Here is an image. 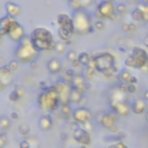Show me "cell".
I'll return each instance as SVG.
<instances>
[{
  "label": "cell",
  "mask_w": 148,
  "mask_h": 148,
  "mask_svg": "<svg viewBox=\"0 0 148 148\" xmlns=\"http://www.w3.org/2000/svg\"><path fill=\"white\" fill-rule=\"evenodd\" d=\"M19 98H20V95H19L15 90H13V92L10 93V100H11V101L15 102V101H19Z\"/></svg>",
  "instance_id": "cell-37"
},
{
  "label": "cell",
  "mask_w": 148,
  "mask_h": 148,
  "mask_svg": "<svg viewBox=\"0 0 148 148\" xmlns=\"http://www.w3.org/2000/svg\"><path fill=\"white\" fill-rule=\"evenodd\" d=\"M68 6L73 10V12L84 10V7H82V1H80V0H71V1H68Z\"/></svg>",
  "instance_id": "cell-24"
},
{
  "label": "cell",
  "mask_w": 148,
  "mask_h": 148,
  "mask_svg": "<svg viewBox=\"0 0 148 148\" xmlns=\"http://www.w3.org/2000/svg\"><path fill=\"white\" fill-rule=\"evenodd\" d=\"M65 77H66V79H67V81H69V82H72V80H73V78L75 77V73H74V69H72V68H69V69H67L66 71V73H65Z\"/></svg>",
  "instance_id": "cell-30"
},
{
  "label": "cell",
  "mask_w": 148,
  "mask_h": 148,
  "mask_svg": "<svg viewBox=\"0 0 148 148\" xmlns=\"http://www.w3.org/2000/svg\"><path fill=\"white\" fill-rule=\"evenodd\" d=\"M60 139H61V140H66V139H67V134H66L65 132L60 133Z\"/></svg>",
  "instance_id": "cell-53"
},
{
  "label": "cell",
  "mask_w": 148,
  "mask_h": 148,
  "mask_svg": "<svg viewBox=\"0 0 148 148\" xmlns=\"http://www.w3.org/2000/svg\"><path fill=\"white\" fill-rule=\"evenodd\" d=\"M133 75L128 72V71H126V69H124V71H122L120 72V74H119V79L122 80V81H124V82H126V81H130V79L132 78Z\"/></svg>",
  "instance_id": "cell-28"
},
{
  "label": "cell",
  "mask_w": 148,
  "mask_h": 148,
  "mask_svg": "<svg viewBox=\"0 0 148 148\" xmlns=\"http://www.w3.org/2000/svg\"><path fill=\"white\" fill-rule=\"evenodd\" d=\"M130 30H131V31H134V30H135V26H134L133 23H130Z\"/></svg>",
  "instance_id": "cell-56"
},
{
  "label": "cell",
  "mask_w": 148,
  "mask_h": 148,
  "mask_svg": "<svg viewBox=\"0 0 148 148\" xmlns=\"http://www.w3.org/2000/svg\"><path fill=\"white\" fill-rule=\"evenodd\" d=\"M85 74H86V78H88V79L93 78V77H94V74H95V68L88 66V67L86 68V71H85Z\"/></svg>",
  "instance_id": "cell-31"
},
{
  "label": "cell",
  "mask_w": 148,
  "mask_h": 148,
  "mask_svg": "<svg viewBox=\"0 0 148 148\" xmlns=\"http://www.w3.org/2000/svg\"><path fill=\"white\" fill-rule=\"evenodd\" d=\"M125 10H126V6H125L124 4H119V5L117 6V12H119V13H124Z\"/></svg>",
  "instance_id": "cell-45"
},
{
  "label": "cell",
  "mask_w": 148,
  "mask_h": 148,
  "mask_svg": "<svg viewBox=\"0 0 148 148\" xmlns=\"http://www.w3.org/2000/svg\"><path fill=\"white\" fill-rule=\"evenodd\" d=\"M10 127H11V122H10V119H8L7 117L3 116L1 118H0V128H1V131L6 132Z\"/></svg>",
  "instance_id": "cell-25"
},
{
  "label": "cell",
  "mask_w": 148,
  "mask_h": 148,
  "mask_svg": "<svg viewBox=\"0 0 148 148\" xmlns=\"http://www.w3.org/2000/svg\"><path fill=\"white\" fill-rule=\"evenodd\" d=\"M92 118H93V113L87 108H78L73 112V119L78 124L85 125L87 123H90Z\"/></svg>",
  "instance_id": "cell-9"
},
{
  "label": "cell",
  "mask_w": 148,
  "mask_h": 148,
  "mask_svg": "<svg viewBox=\"0 0 148 148\" xmlns=\"http://www.w3.org/2000/svg\"><path fill=\"white\" fill-rule=\"evenodd\" d=\"M16 57L21 62H31L35 60V57L38 54V52L34 49L30 37H24L22 42H20V45L16 50Z\"/></svg>",
  "instance_id": "cell-6"
},
{
  "label": "cell",
  "mask_w": 148,
  "mask_h": 148,
  "mask_svg": "<svg viewBox=\"0 0 148 148\" xmlns=\"http://www.w3.org/2000/svg\"><path fill=\"white\" fill-rule=\"evenodd\" d=\"M143 44H145V46H146V48H148V35L143 38Z\"/></svg>",
  "instance_id": "cell-54"
},
{
  "label": "cell",
  "mask_w": 148,
  "mask_h": 148,
  "mask_svg": "<svg viewBox=\"0 0 148 148\" xmlns=\"http://www.w3.org/2000/svg\"><path fill=\"white\" fill-rule=\"evenodd\" d=\"M48 69H49V72L50 73H58V72H60V69H61V62L58 60V59H56V58H52L51 60H49V62H48Z\"/></svg>",
  "instance_id": "cell-21"
},
{
  "label": "cell",
  "mask_w": 148,
  "mask_h": 148,
  "mask_svg": "<svg viewBox=\"0 0 148 148\" xmlns=\"http://www.w3.org/2000/svg\"><path fill=\"white\" fill-rule=\"evenodd\" d=\"M72 64H73V66H74V67H78V66H79V65H81V64H80V62H79V60H78V59H77V60H75V61H73V62H72Z\"/></svg>",
  "instance_id": "cell-55"
},
{
  "label": "cell",
  "mask_w": 148,
  "mask_h": 148,
  "mask_svg": "<svg viewBox=\"0 0 148 148\" xmlns=\"http://www.w3.org/2000/svg\"><path fill=\"white\" fill-rule=\"evenodd\" d=\"M29 37H30V41H31V44H33L34 49L37 52L43 51V50L51 51V50L56 49L57 42L53 41L52 34L45 28L39 27V28L34 29Z\"/></svg>",
  "instance_id": "cell-1"
},
{
  "label": "cell",
  "mask_w": 148,
  "mask_h": 148,
  "mask_svg": "<svg viewBox=\"0 0 148 148\" xmlns=\"http://www.w3.org/2000/svg\"><path fill=\"white\" fill-rule=\"evenodd\" d=\"M19 146H20V148H30V143H29L28 140H22V141H20Z\"/></svg>",
  "instance_id": "cell-40"
},
{
  "label": "cell",
  "mask_w": 148,
  "mask_h": 148,
  "mask_svg": "<svg viewBox=\"0 0 148 148\" xmlns=\"http://www.w3.org/2000/svg\"><path fill=\"white\" fill-rule=\"evenodd\" d=\"M95 28L98 29V30H103V29H104V23H103L102 21L98 20V21L95 22Z\"/></svg>",
  "instance_id": "cell-41"
},
{
  "label": "cell",
  "mask_w": 148,
  "mask_h": 148,
  "mask_svg": "<svg viewBox=\"0 0 148 148\" xmlns=\"http://www.w3.org/2000/svg\"><path fill=\"white\" fill-rule=\"evenodd\" d=\"M8 37H10L12 41H14V42H22L23 38L26 37V36H24L23 27H22L21 24H19V26L8 35Z\"/></svg>",
  "instance_id": "cell-17"
},
{
  "label": "cell",
  "mask_w": 148,
  "mask_h": 148,
  "mask_svg": "<svg viewBox=\"0 0 148 148\" xmlns=\"http://www.w3.org/2000/svg\"><path fill=\"white\" fill-rule=\"evenodd\" d=\"M145 117H146V120H147V123H148V110H147V112H146V116H145Z\"/></svg>",
  "instance_id": "cell-60"
},
{
  "label": "cell",
  "mask_w": 148,
  "mask_h": 148,
  "mask_svg": "<svg viewBox=\"0 0 148 148\" xmlns=\"http://www.w3.org/2000/svg\"><path fill=\"white\" fill-rule=\"evenodd\" d=\"M72 86L74 88H77L78 90H80L81 93H84L86 90L85 89V86H86L85 78L82 75H79V74H75V77H74L73 80H72Z\"/></svg>",
  "instance_id": "cell-19"
},
{
  "label": "cell",
  "mask_w": 148,
  "mask_h": 148,
  "mask_svg": "<svg viewBox=\"0 0 148 148\" xmlns=\"http://www.w3.org/2000/svg\"><path fill=\"white\" fill-rule=\"evenodd\" d=\"M90 67H94L95 71L105 74L108 71L116 67V60L115 56L112 53H109L107 51L102 52H96L92 56L90 59Z\"/></svg>",
  "instance_id": "cell-2"
},
{
  "label": "cell",
  "mask_w": 148,
  "mask_h": 148,
  "mask_svg": "<svg viewBox=\"0 0 148 148\" xmlns=\"http://www.w3.org/2000/svg\"><path fill=\"white\" fill-rule=\"evenodd\" d=\"M37 102H38V105L42 110H44L46 112L56 111L59 107V103H60L59 94L51 86V88L48 92H42L38 95Z\"/></svg>",
  "instance_id": "cell-4"
},
{
  "label": "cell",
  "mask_w": 148,
  "mask_h": 148,
  "mask_svg": "<svg viewBox=\"0 0 148 148\" xmlns=\"http://www.w3.org/2000/svg\"><path fill=\"white\" fill-rule=\"evenodd\" d=\"M110 108L120 116H127L130 112V105L126 101H110Z\"/></svg>",
  "instance_id": "cell-11"
},
{
  "label": "cell",
  "mask_w": 148,
  "mask_h": 148,
  "mask_svg": "<svg viewBox=\"0 0 148 148\" xmlns=\"http://www.w3.org/2000/svg\"><path fill=\"white\" fill-rule=\"evenodd\" d=\"M72 33H69V31H67V30H65V29H61V28H58V37L60 38V41L61 42H69V39H71V37H72Z\"/></svg>",
  "instance_id": "cell-23"
},
{
  "label": "cell",
  "mask_w": 148,
  "mask_h": 148,
  "mask_svg": "<svg viewBox=\"0 0 148 148\" xmlns=\"http://www.w3.org/2000/svg\"><path fill=\"white\" fill-rule=\"evenodd\" d=\"M81 148H86V146H81Z\"/></svg>",
  "instance_id": "cell-62"
},
{
  "label": "cell",
  "mask_w": 148,
  "mask_h": 148,
  "mask_svg": "<svg viewBox=\"0 0 148 148\" xmlns=\"http://www.w3.org/2000/svg\"><path fill=\"white\" fill-rule=\"evenodd\" d=\"M11 118L12 119H18L19 118V113L18 112H12L11 113Z\"/></svg>",
  "instance_id": "cell-51"
},
{
  "label": "cell",
  "mask_w": 148,
  "mask_h": 148,
  "mask_svg": "<svg viewBox=\"0 0 148 148\" xmlns=\"http://www.w3.org/2000/svg\"><path fill=\"white\" fill-rule=\"evenodd\" d=\"M82 128L89 133V131H93V125H92V123H87V124H85V125H84V127H82Z\"/></svg>",
  "instance_id": "cell-44"
},
{
  "label": "cell",
  "mask_w": 148,
  "mask_h": 148,
  "mask_svg": "<svg viewBox=\"0 0 148 148\" xmlns=\"http://www.w3.org/2000/svg\"><path fill=\"white\" fill-rule=\"evenodd\" d=\"M57 23L59 26V28L65 29L72 34H74V26H73V20L72 18H69L67 14L61 13L57 15Z\"/></svg>",
  "instance_id": "cell-10"
},
{
  "label": "cell",
  "mask_w": 148,
  "mask_h": 148,
  "mask_svg": "<svg viewBox=\"0 0 148 148\" xmlns=\"http://www.w3.org/2000/svg\"><path fill=\"white\" fill-rule=\"evenodd\" d=\"M68 126H69V128L73 131V132H77V131H79L81 127H80V124H78L77 122H71L69 124H68Z\"/></svg>",
  "instance_id": "cell-34"
},
{
  "label": "cell",
  "mask_w": 148,
  "mask_h": 148,
  "mask_svg": "<svg viewBox=\"0 0 148 148\" xmlns=\"http://www.w3.org/2000/svg\"><path fill=\"white\" fill-rule=\"evenodd\" d=\"M84 93H81L80 90H78L77 88H74L73 86H71V94H69V102L73 103H81V101L84 100Z\"/></svg>",
  "instance_id": "cell-20"
},
{
  "label": "cell",
  "mask_w": 148,
  "mask_h": 148,
  "mask_svg": "<svg viewBox=\"0 0 148 148\" xmlns=\"http://www.w3.org/2000/svg\"><path fill=\"white\" fill-rule=\"evenodd\" d=\"M108 148H128V147L126 145H124L123 142H116V143L110 145Z\"/></svg>",
  "instance_id": "cell-38"
},
{
  "label": "cell",
  "mask_w": 148,
  "mask_h": 148,
  "mask_svg": "<svg viewBox=\"0 0 148 148\" xmlns=\"http://www.w3.org/2000/svg\"><path fill=\"white\" fill-rule=\"evenodd\" d=\"M143 97H145V100H147V101H148V90H146V92H145Z\"/></svg>",
  "instance_id": "cell-59"
},
{
  "label": "cell",
  "mask_w": 148,
  "mask_h": 148,
  "mask_svg": "<svg viewBox=\"0 0 148 148\" xmlns=\"http://www.w3.org/2000/svg\"><path fill=\"white\" fill-rule=\"evenodd\" d=\"M39 88H41L43 92H48L51 87H49V86H48V84H46L45 81H41V82H39Z\"/></svg>",
  "instance_id": "cell-39"
},
{
  "label": "cell",
  "mask_w": 148,
  "mask_h": 148,
  "mask_svg": "<svg viewBox=\"0 0 148 148\" xmlns=\"http://www.w3.org/2000/svg\"><path fill=\"white\" fill-rule=\"evenodd\" d=\"M58 53H62V52H65V44L62 43V42H57V44H56V49H54Z\"/></svg>",
  "instance_id": "cell-33"
},
{
  "label": "cell",
  "mask_w": 148,
  "mask_h": 148,
  "mask_svg": "<svg viewBox=\"0 0 148 148\" xmlns=\"http://www.w3.org/2000/svg\"><path fill=\"white\" fill-rule=\"evenodd\" d=\"M67 59L73 62V61H75V60L78 59V54L74 52V51H68V52H67Z\"/></svg>",
  "instance_id": "cell-32"
},
{
  "label": "cell",
  "mask_w": 148,
  "mask_h": 148,
  "mask_svg": "<svg viewBox=\"0 0 148 148\" xmlns=\"http://www.w3.org/2000/svg\"><path fill=\"white\" fill-rule=\"evenodd\" d=\"M136 8L142 12L143 18H145V21L148 22V3H140Z\"/></svg>",
  "instance_id": "cell-26"
},
{
  "label": "cell",
  "mask_w": 148,
  "mask_h": 148,
  "mask_svg": "<svg viewBox=\"0 0 148 148\" xmlns=\"http://www.w3.org/2000/svg\"><path fill=\"white\" fill-rule=\"evenodd\" d=\"M19 133L22 135H28L30 133V126L28 124H21L19 126Z\"/></svg>",
  "instance_id": "cell-29"
},
{
  "label": "cell",
  "mask_w": 148,
  "mask_h": 148,
  "mask_svg": "<svg viewBox=\"0 0 148 148\" xmlns=\"http://www.w3.org/2000/svg\"><path fill=\"white\" fill-rule=\"evenodd\" d=\"M14 81L12 71L10 69L8 66L0 68V84H1V87H6V86H11Z\"/></svg>",
  "instance_id": "cell-12"
},
{
  "label": "cell",
  "mask_w": 148,
  "mask_h": 148,
  "mask_svg": "<svg viewBox=\"0 0 148 148\" xmlns=\"http://www.w3.org/2000/svg\"><path fill=\"white\" fill-rule=\"evenodd\" d=\"M73 139L75 141H78L79 143H81V146H88L90 143V140H92L90 134L87 131H85L84 128H80L79 131L74 132L73 133Z\"/></svg>",
  "instance_id": "cell-14"
},
{
  "label": "cell",
  "mask_w": 148,
  "mask_h": 148,
  "mask_svg": "<svg viewBox=\"0 0 148 148\" xmlns=\"http://www.w3.org/2000/svg\"><path fill=\"white\" fill-rule=\"evenodd\" d=\"M5 8H6V12H7V15L8 16H12V18H16L21 14V7L18 5V4H14V3H7L5 5Z\"/></svg>",
  "instance_id": "cell-16"
},
{
  "label": "cell",
  "mask_w": 148,
  "mask_h": 148,
  "mask_svg": "<svg viewBox=\"0 0 148 148\" xmlns=\"http://www.w3.org/2000/svg\"><path fill=\"white\" fill-rule=\"evenodd\" d=\"M71 112V109L68 105H62V113L64 115H68Z\"/></svg>",
  "instance_id": "cell-47"
},
{
  "label": "cell",
  "mask_w": 148,
  "mask_h": 148,
  "mask_svg": "<svg viewBox=\"0 0 148 148\" xmlns=\"http://www.w3.org/2000/svg\"><path fill=\"white\" fill-rule=\"evenodd\" d=\"M20 23L12 16H3L1 20H0V34H1L3 36L5 35H10Z\"/></svg>",
  "instance_id": "cell-7"
},
{
  "label": "cell",
  "mask_w": 148,
  "mask_h": 148,
  "mask_svg": "<svg viewBox=\"0 0 148 148\" xmlns=\"http://www.w3.org/2000/svg\"><path fill=\"white\" fill-rule=\"evenodd\" d=\"M52 118L50 117V115H44L39 118V122H38V126L42 131L46 132V131H50L51 127H52Z\"/></svg>",
  "instance_id": "cell-18"
},
{
  "label": "cell",
  "mask_w": 148,
  "mask_h": 148,
  "mask_svg": "<svg viewBox=\"0 0 148 148\" xmlns=\"http://www.w3.org/2000/svg\"><path fill=\"white\" fill-rule=\"evenodd\" d=\"M37 67V62H36V60H34V61H31L30 62V68H33V69H35Z\"/></svg>",
  "instance_id": "cell-52"
},
{
  "label": "cell",
  "mask_w": 148,
  "mask_h": 148,
  "mask_svg": "<svg viewBox=\"0 0 148 148\" xmlns=\"http://www.w3.org/2000/svg\"><path fill=\"white\" fill-rule=\"evenodd\" d=\"M122 29H123V31H125V33L131 31V30H130V23H124V24L122 26Z\"/></svg>",
  "instance_id": "cell-48"
},
{
  "label": "cell",
  "mask_w": 148,
  "mask_h": 148,
  "mask_svg": "<svg viewBox=\"0 0 148 148\" xmlns=\"http://www.w3.org/2000/svg\"><path fill=\"white\" fill-rule=\"evenodd\" d=\"M72 20H73V26H74V33L78 35H86L94 30L92 19L85 10L73 12Z\"/></svg>",
  "instance_id": "cell-3"
},
{
  "label": "cell",
  "mask_w": 148,
  "mask_h": 148,
  "mask_svg": "<svg viewBox=\"0 0 148 148\" xmlns=\"http://www.w3.org/2000/svg\"><path fill=\"white\" fill-rule=\"evenodd\" d=\"M131 110L136 113V115H141V113H146L147 112V104L143 100H136L132 105H131Z\"/></svg>",
  "instance_id": "cell-15"
},
{
  "label": "cell",
  "mask_w": 148,
  "mask_h": 148,
  "mask_svg": "<svg viewBox=\"0 0 148 148\" xmlns=\"http://www.w3.org/2000/svg\"><path fill=\"white\" fill-rule=\"evenodd\" d=\"M116 14L115 6L111 1H103L97 6V15L101 19H113Z\"/></svg>",
  "instance_id": "cell-8"
},
{
  "label": "cell",
  "mask_w": 148,
  "mask_h": 148,
  "mask_svg": "<svg viewBox=\"0 0 148 148\" xmlns=\"http://www.w3.org/2000/svg\"><path fill=\"white\" fill-rule=\"evenodd\" d=\"M143 69H148V62H147V65L143 67Z\"/></svg>",
  "instance_id": "cell-61"
},
{
  "label": "cell",
  "mask_w": 148,
  "mask_h": 148,
  "mask_svg": "<svg viewBox=\"0 0 148 148\" xmlns=\"http://www.w3.org/2000/svg\"><path fill=\"white\" fill-rule=\"evenodd\" d=\"M7 143V135L5 133L0 134V148H4Z\"/></svg>",
  "instance_id": "cell-35"
},
{
  "label": "cell",
  "mask_w": 148,
  "mask_h": 148,
  "mask_svg": "<svg viewBox=\"0 0 148 148\" xmlns=\"http://www.w3.org/2000/svg\"><path fill=\"white\" fill-rule=\"evenodd\" d=\"M116 122H117V118H116L112 113H104V115H102V118L100 119V123H101L105 128L112 130L113 132L117 131Z\"/></svg>",
  "instance_id": "cell-13"
},
{
  "label": "cell",
  "mask_w": 148,
  "mask_h": 148,
  "mask_svg": "<svg viewBox=\"0 0 148 148\" xmlns=\"http://www.w3.org/2000/svg\"><path fill=\"white\" fill-rule=\"evenodd\" d=\"M119 92L120 93H127V84H122L120 87H119Z\"/></svg>",
  "instance_id": "cell-46"
},
{
  "label": "cell",
  "mask_w": 148,
  "mask_h": 148,
  "mask_svg": "<svg viewBox=\"0 0 148 148\" xmlns=\"http://www.w3.org/2000/svg\"><path fill=\"white\" fill-rule=\"evenodd\" d=\"M136 81H138V79H136L135 77H132V78L130 79L128 84H131V85H135V84H136Z\"/></svg>",
  "instance_id": "cell-50"
},
{
  "label": "cell",
  "mask_w": 148,
  "mask_h": 148,
  "mask_svg": "<svg viewBox=\"0 0 148 148\" xmlns=\"http://www.w3.org/2000/svg\"><path fill=\"white\" fill-rule=\"evenodd\" d=\"M135 90H136V88H135V85H131V84H127V93H130V94H133Z\"/></svg>",
  "instance_id": "cell-42"
},
{
  "label": "cell",
  "mask_w": 148,
  "mask_h": 148,
  "mask_svg": "<svg viewBox=\"0 0 148 148\" xmlns=\"http://www.w3.org/2000/svg\"><path fill=\"white\" fill-rule=\"evenodd\" d=\"M118 50H119V51H122V52H125V51H126V48H125V46H119V48H118Z\"/></svg>",
  "instance_id": "cell-57"
},
{
  "label": "cell",
  "mask_w": 148,
  "mask_h": 148,
  "mask_svg": "<svg viewBox=\"0 0 148 148\" xmlns=\"http://www.w3.org/2000/svg\"><path fill=\"white\" fill-rule=\"evenodd\" d=\"M85 89L87 90V89H90V84L89 82H86V86H85Z\"/></svg>",
  "instance_id": "cell-58"
},
{
  "label": "cell",
  "mask_w": 148,
  "mask_h": 148,
  "mask_svg": "<svg viewBox=\"0 0 148 148\" xmlns=\"http://www.w3.org/2000/svg\"><path fill=\"white\" fill-rule=\"evenodd\" d=\"M131 16H132V19L135 21V22H140V21H145V18H143V14H142V12L141 11H139L138 8H135L133 12H132V14H131Z\"/></svg>",
  "instance_id": "cell-27"
},
{
  "label": "cell",
  "mask_w": 148,
  "mask_h": 148,
  "mask_svg": "<svg viewBox=\"0 0 148 148\" xmlns=\"http://www.w3.org/2000/svg\"><path fill=\"white\" fill-rule=\"evenodd\" d=\"M90 59H92V57H89V54L87 52H80L78 54V60L84 66H87L88 67L90 65Z\"/></svg>",
  "instance_id": "cell-22"
},
{
  "label": "cell",
  "mask_w": 148,
  "mask_h": 148,
  "mask_svg": "<svg viewBox=\"0 0 148 148\" xmlns=\"http://www.w3.org/2000/svg\"><path fill=\"white\" fill-rule=\"evenodd\" d=\"M80 104H81V108H86V105L88 104V101H87V98H86V97H84V100L81 101V103H80Z\"/></svg>",
  "instance_id": "cell-49"
},
{
  "label": "cell",
  "mask_w": 148,
  "mask_h": 148,
  "mask_svg": "<svg viewBox=\"0 0 148 148\" xmlns=\"http://www.w3.org/2000/svg\"><path fill=\"white\" fill-rule=\"evenodd\" d=\"M124 62L126 66L132 68H143L148 62V54L142 48L134 46L130 51V54L126 57Z\"/></svg>",
  "instance_id": "cell-5"
},
{
  "label": "cell",
  "mask_w": 148,
  "mask_h": 148,
  "mask_svg": "<svg viewBox=\"0 0 148 148\" xmlns=\"http://www.w3.org/2000/svg\"><path fill=\"white\" fill-rule=\"evenodd\" d=\"M19 95H20V97H22L23 95H24V89L22 88V87H20V86H16L15 87V89H14Z\"/></svg>",
  "instance_id": "cell-43"
},
{
  "label": "cell",
  "mask_w": 148,
  "mask_h": 148,
  "mask_svg": "<svg viewBox=\"0 0 148 148\" xmlns=\"http://www.w3.org/2000/svg\"><path fill=\"white\" fill-rule=\"evenodd\" d=\"M8 67L11 71H16L19 68V61L18 60H11L8 64Z\"/></svg>",
  "instance_id": "cell-36"
}]
</instances>
